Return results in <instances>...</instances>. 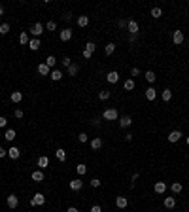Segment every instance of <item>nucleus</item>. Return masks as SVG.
<instances>
[{"instance_id":"4c0bfd02","label":"nucleus","mask_w":189,"mask_h":212,"mask_svg":"<svg viewBox=\"0 0 189 212\" xmlns=\"http://www.w3.org/2000/svg\"><path fill=\"white\" fill-rule=\"evenodd\" d=\"M9 32V23H2L0 25V34H8Z\"/></svg>"},{"instance_id":"7c9ffc66","label":"nucleus","mask_w":189,"mask_h":212,"mask_svg":"<svg viewBox=\"0 0 189 212\" xmlns=\"http://www.w3.org/2000/svg\"><path fill=\"white\" fill-rule=\"evenodd\" d=\"M149 13H151V17L159 19V17L163 15V10H161V8H151V12H149Z\"/></svg>"},{"instance_id":"f257e3e1","label":"nucleus","mask_w":189,"mask_h":212,"mask_svg":"<svg viewBox=\"0 0 189 212\" xmlns=\"http://www.w3.org/2000/svg\"><path fill=\"white\" fill-rule=\"evenodd\" d=\"M102 118H104L106 121H114V119L119 118V114H117L115 108H108V110H104V112H102Z\"/></svg>"},{"instance_id":"58836bf2","label":"nucleus","mask_w":189,"mask_h":212,"mask_svg":"<svg viewBox=\"0 0 189 212\" xmlns=\"http://www.w3.org/2000/svg\"><path fill=\"white\" fill-rule=\"evenodd\" d=\"M85 49H87L89 53H93V51L96 49V46H95V42H87V44H85Z\"/></svg>"},{"instance_id":"f704fd0d","label":"nucleus","mask_w":189,"mask_h":212,"mask_svg":"<svg viewBox=\"0 0 189 212\" xmlns=\"http://www.w3.org/2000/svg\"><path fill=\"white\" fill-rule=\"evenodd\" d=\"M170 98H172V91H170V89H164V91H163V100H164V102H168Z\"/></svg>"},{"instance_id":"c03bdc74","label":"nucleus","mask_w":189,"mask_h":212,"mask_svg":"<svg viewBox=\"0 0 189 212\" xmlns=\"http://www.w3.org/2000/svg\"><path fill=\"white\" fill-rule=\"evenodd\" d=\"M8 125V119L4 118V116H0V129H2V127H6Z\"/></svg>"},{"instance_id":"c9c22d12","label":"nucleus","mask_w":189,"mask_h":212,"mask_svg":"<svg viewBox=\"0 0 189 212\" xmlns=\"http://www.w3.org/2000/svg\"><path fill=\"white\" fill-rule=\"evenodd\" d=\"M125 89L127 91H132V89H134V80H132V78L130 80H125Z\"/></svg>"},{"instance_id":"5701e85b","label":"nucleus","mask_w":189,"mask_h":212,"mask_svg":"<svg viewBox=\"0 0 189 212\" xmlns=\"http://www.w3.org/2000/svg\"><path fill=\"white\" fill-rule=\"evenodd\" d=\"M30 178H32V182H42L43 180V172H42V169L40 171H34L30 174Z\"/></svg>"},{"instance_id":"5fc2aeb1","label":"nucleus","mask_w":189,"mask_h":212,"mask_svg":"<svg viewBox=\"0 0 189 212\" xmlns=\"http://www.w3.org/2000/svg\"><path fill=\"white\" fill-rule=\"evenodd\" d=\"M129 42H130V44H134V42H136V36H134V34H130V38H129Z\"/></svg>"},{"instance_id":"f03ea898","label":"nucleus","mask_w":189,"mask_h":212,"mask_svg":"<svg viewBox=\"0 0 189 212\" xmlns=\"http://www.w3.org/2000/svg\"><path fill=\"white\" fill-rule=\"evenodd\" d=\"M30 205H32V206H42V205H46V197H43V193H34V197L30 199Z\"/></svg>"},{"instance_id":"aec40b11","label":"nucleus","mask_w":189,"mask_h":212,"mask_svg":"<svg viewBox=\"0 0 189 212\" xmlns=\"http://www.w3.org/2000/svg\"><path fill=\"white\" fill-rule=\"evenodd\" d=\"M49 78H51L53 82H59L61 78H62V70H57V68H53V70L49 72Z\"/></svg>"},{"instance_id":"6ab92c4d","label":"nucleus","mask_w":189,"mask_h":212,"mask_svg":"<svg viewBox=\"0 0 189 212\" xmlns=\"http://www.w3.org/2000/svg\"><path fill=\"white\" fill-rule=\"evenodd\" d=\"M76 23H77V27H81V29H85L87 25H89V17L87 15H80L76 19Z\"/></svg>"},{"instance_id":"412c9836","label":"nucleus","mask_w":189,"mask_h":212,"mask_svg":"<svg viewBox=\"0 0 189 212\" xmlns=\"http://www.w3.org/2000/svg\"><path fill=\"white\" fill-rule=\"evenodd\" d=\"M8 155H9V157H12V159H19L21 152H19V148H17V146H12V148L8 150Z\"/></svg>"},{"instance_id":"cd10ccee","label":"nucleus","mask_w":189,"mask_h":212,"mask_svg":"<svg viewBox=\"0 0 189 212\" xmlns=\"http://www.w3.org/2000/svg\"><path fill=\"white\" fill-rule=\"evenodd\" d=\"M76 172L80 174V178H81V176L87 172V165H83V163H77V165H76Z\"/></svg>"},{"instance_id":"864d4df0","label":"nucleus","mask_w":189,"mask_h":212,"mask_svg":"<svg viewBox=\"0 0 189 212\" xmlns=\"http://www.w3.org/2000/svg\"><path fill=\"white\" fill-rule=\"evenodd\" d=\"M66 212H80V210H77L76 206H68V210H66Z\"/></svg>"},{"instance_id":"9d476101","label":"nucleus","mask_w":189,"mask_h":212,"mask_svg":"<svg viewBox=\"0 0 189 212\" xmlns=\"http://www.w3.org/2000/svg\"><path fill=\"white\" fill-rule=\"evenodd\" d=\"M115 205H117V208H127L129 199H127V197H123V195H119V197H115Z\"/></svg>"},{"instance_id":"6e6552de","label":"nucleus","mask_w":189,"mask_h":212,"mask_svg":"<svg viewBox=\"0 0 189 212\" xmlns=\"http://www.w3.org/2000/svg\"><path fill=\"white\" fill-rule=\"evenodd\" d=\"M59 38H61V42H68L72 38V29H62L59 32Z\"/></svg>"},{"instance_id":"7ed1b4c3","label":"nucleus","mask_w":189,"mask_h":212,"mask_svg":"<svg viewBox=\"0 0 189 212\" xmlns=\"http://www.w3.org/2000/svg\"><path fill=\"white\" fill-rule=\"evenodd\" d=\"M183 40H185V36H183V30H174V34H172V42L176 44V46H182V44H183Z\"/></svg>"},{"instance_id":"a211bd4d","label":"nucleus","mask_w":189,"mask_h":212,"mask_svg":"<svg viewBox=\"0 0 189 212\" xmlns=\"http://www.w3.org/2000/svg\"><path fill=\"white\" fill-rule=\"evenodd\" d=\"M49 70H51V68H49L46 63L38 64V74H40V76H49Z\"/></svg>"},{"instance_id":"a18cd8bd","label":"nucleus","mask_w":189,"mask_h":212,"mask_svg":"<svg viewBox=\"0 0 189 212\" xmlns=\"http://www.w3.org/2000/svg\"><path fill=\"white\" fill-rule=\"evenodd\" d=\"M77 138H80V142H87L89 140V137L85 135V133H80V137H77Z\"/></svg>"},{"instance_id":"b1692460","label":"nucleus","mask_w":189,"mask_h":212,"mask_svg":"<svg viewBox=\"0 0 189 212\" xmlns=\"http://www.w3.org/2000/svg\"><path fill=\"white\" fill-rule=\"evenodd\" d=\"M9 98H12V102L19 104L21 100H23V93H21V91H13V93H12V97H9Z\"/></svg>"},{"instance_id":"f3484780","label":"nucleus","mask_w":189,"mask_h":212,"mask_svg":"<svg viewBox=\"0 0 189 212\" xmlns=\"http://www.w3.org/2000/svg\"><path fill=\"white\" fill-rule=\"evenodd\" d=\"M89 144H91V148H93V150H100V148H102V138H100V137H95Z\"/></svg>"},{"instance_id":"0eeeda50","label":"nucleus","mask_w":189,"mask_h":212,"mask_svg":"<svg viewBox=\"0 0 189 212\" xmlns=\"http://www.w3.org/2000/svg\"><path fill=\"white\" fill-rule=\"evenodd\" d=\"M106 80H108V83H117L119 82V72L117 70H110L106 74Z\"/></svg>"},{"instance_id":"473e14b6","label":"nucleus","mask_w":189,"mask_h":212,"mask_svg":"<svg viewBox=\"0 0 189 212\" xmlns=\"http://www.w3.org/2000/svg\"><path fill=\"white\" fill-rule=\"evenodd\" d=\"M19 42L21 44H23V46H28V34H27V32H21V36H19Z\"/></svg>"},{"instance_id":"dca6fc26","label":"nucleus","mask_w":189,"mask_h":212,"mask_svg":"<svg viewBox=\"0 0 189 212\" xmlns=\"http://www.w3.org/2000/svg\"><path fill=\"white\" fill-rule=\"evenodd\" d=\"M38 167H40V169H47V167H49V159L46 157V155H40V157H38V163H36Z\"/></svg>"},{"instance_id":"20e7f679","label":"nucleus","mask_w":189,"mask_h":212,"mask_svg":"<svg viewBox=\"0 0 189 212\" xmlns=\"http://www.w3.org/2000/svg\"><path fill=\"white\" fill-rule=\"evenodd\" d=\"M68 186H70L72 191H80V189L83 187V180H81V178H74V180L68 182Z\"/></svg>"},{"instance_id":"79ce46f5","label":"nucleus","mask_w":189,"mask_h":212,"mask_svg":"<svg viewBox=\"0 0 189 212\" xmlns=\"http://www.w3.org/2000/svg\"><path fill=\"white\" fill-rule=\"evenodd\" d=\"M13 116H15L17 119H23V116H25V112H23V110H19V108H17V110H15V112H13Z\"/></svg>"},{"instance_id":"2eb2a0df","label":"nucleus","mask_w":189,"mask_h":212,"mask_svg":"<svg viewBox=\"0 0 189 212\" xmlns=\"http://www.w3.org/2000/svg\"><path fill=\"white\" fill-rule=\"evenodd\" d=\"M146 98L151 100V102L157 98V91H155V87H148V89H146Z\"/></svg>"},{"instance_id":"ddd939ff","label":"nucleus","mask_w":189,"mask_h":212,"mask_svg":"<svg viewBox=\"0 0 189 212\" xmlns=\"http://www.w3.org/2000/svg\"><path fill=\"white\" fill-rule=\"evenodd\" d=\"M28 48H30L32 51H38V49L42 48V42H40V38H32V40L28 42Z\"/></svg>"},{"instance_id":"4468645a","label":"nucleus","mask_w":189,"mask_h":212,"mask_svg":"<svg viewBox=\"0 0 189 212\" xmlns=\"http://www.w3.org/2000/svg\"><path fill=\"white\" fill-rule=\"evenodd\" d=\"M153 189H155V193H159V195H163V193L166 191V184H164V182H155V186H153Z\"/></svg>"},{"instance_id":"423d86ee","label":"nucleus","mask_w":189,"mask_h":212,"mask_svg":"<svg viewBox=\"0 0 189 212\" xmlns=\"http://www.w3.org/2000/svg\"><path fill=\"white\" fill-rule=\"evenodd\" d=\"M43 32V25L42 23H34L32 25V29H30V34L34 36V38H40V34Z\"/></svg>"},{"instance_id":"393cba45","label":"nucleus","mask_w":189,"mask_h":212,"mask_svg":"<svg viewBox=\"0 0 189 212\" xmlns=\"http://www.w3.org/2000/svg\"><path fill=\"white\" fill-rule=\"evenodd\" d=\"M66 72H68V76H76L77 72H80V64H76V63H72V64L68 66V70H66Z\"/></svg>"},{"instance_id":"39448f33","label":"nucleus","mask_w":189,"mask_h":212,"mask_svg":"<svg viewBox=\"0 0 189 212\" xmlns=\"http://www.w3.org/2000/svg\"><path fill=\"white\" fill-rule=\"evenodd\" d=\"M127 30L130 32V34H138V30H140V27H138V23H136V21L134 19H130V21H127Z\"/></svg>"},{"instance_id":"bb28decb","label":"nucleus","mask_w":189,"mask_h":212,"mask_svg":"<svg viewBox=\"0 0 189 212\" xmlns=\"http://www.w3.org/2000/svg\"><path fill=\"white\" fill-rule=\"evenodd\" d=\"M114 51H115V44H114V42H108L106 46H104V53H106V55H112Z\"/></svg>"},{"instance_id":"6e6d98bb","label":"nucleus","mask_w":189,"mask_h":212,"mask_svg":"<svg viewBox=\"0 0 189 212\" xmlns=\"http://www.w3.org/2000/svg\"><path fill=\"white\" fill-rule=\"evenodd\" d=\"M0 15H4V8L2 6H0Z\"/></svg>"},{"instance_id":"8fccbe9b","label":"nucleus","mask_w":189,"mask_h":212,"mask_svg":"<svg viewBox=\"0 0 189 212\" xmlns=\"http://www.w3.org/2000/svg\"><path fill=\"white\" fill-rule=\"evenodd\" d=\"M130 76H140V70H138V68H132V70H130Z\"/></svg>"},{"instance_id":"c85d7f7f","label":"nucleus","mask_w":189,"mask_h":212,"mask_svg":"<svg viewBox=\"0 0 189 212\" xmlns=\"http://www.w3.org/2000/svg\"><path fill=\"white\" fill-rule=\"evenodd\" d=\"M182 189H183V186H182L180 182H172V184H170V191H172V193H180Z\"/></svg>"},{"instance_id":"4d7b16f0","label":"nucleus","mask_w":189,"mask_h":212,"mask_svg":"<svg viewBox=\"0 0 189 212\" xmlns=\"http://www.w3.org/2000/svg\"><path fill=\"white\" fill-rule=\"evenodd\" d=\"M187 146H189V137H187Z\"/></svg>"},{"instance_id":"a878e982","label":"nucleus","mask_w":189,"mask_h":212,"mask_svg":"<svg viewBox=\"0 0 189 212\" xmlns=\"http://www.w3.org/2000/svg\"><path fill=\"white\" fill-rule=\"evenodd\" d=\"M55 157H57L61 163H64V161H66V152H64L62 148H59L57 152H55Z\"/></svg>"},{"instance_id":"c756f323","label":"nucleus","mask_w":189,"mask_h":212,"mask_svg":"<svg viewBox=\"0 0 189 212\" xmlns=\"http://www.w3.org/2000/svg\"><path fill=\"white\" fill-rule=\"evenodd\" d=\"M164 206L172 210V208L176 206V199H174V197H164Z\"/></svg>"},{"instance_id":"49530a36","label":"nucleus","mask_w":189,"mask_h":212,"mask_svg":"<svg viewBox=\"0 0 189 212\" xmlns=\"http://www.w3.org/2000/svg\"><path fill=\"white\" fill-rule=\"evenodd\" d=\"M91 212H102V206H100V205H93V206H91Z\"/></svg>"},{"instance_id":"f8f14e48","label":"nucleus","mask_w":189,"mask_h":212,"mask_svg":"<svg viewBox=\"0 0 189 212\" xmlns=\"http://www.w3.org/2000/svg\"><path fill=\"white\" fill-rule=\"evenodd\" d=\"M183 135H182V131H170V135H168V142H178V140H180Z\"/></svg>"},{"instance_id":"37998d69","label":"nucleus","mask_w":189,"mask_h":212,"mask_svg":"<svg viewBox=\"0 0 189 212\" xmlns=\"http://www.w3.org/2000/svg\"><path fill=\"white\" fill-rule=\"evenodd\" d=\"M62 64L66 66V68H68V66L72 64V59H70V57H64V59H62Z\"/></svg>"},{"instance_id":"3c124183","label":"nucleus","mask_w":189,"mask_h":212,"mask_svg":"<svg viewBox=\"0 0 189 212\" xmlns=\"http://www.w3.org/2000/svg\"><path fill=\"white\" fill-rule=\"evenodd\" d=\"M117 25H119V27H125L127 23H125V19H119V21H117Z\"/></svg>"},{"instance_id":"a19ab883","label":"nucleus","mask_w":189,"mask_h":212,"mask_svg":"<svg viewBox=\"0 0 189 212\" xmlns=\"http://www.w3.org/2000/svg\"><path fill=\"white\" fill-rule=\"evenodd\" d=\"M89 186H91V187H98V186H100V180H98V178H91Z\"/></svg>"},{"instance_id":"72a5a7b5","label":"nucleus","mask_w":189,"mask_h":212,"mask_svg":"<svg viewBox=\"0 0 189 212\" xmlns=\"http://www.w3.org/2000/svg\"><path fill=\"white\" fill-rule=\"evenodd\" d=\"M55 63H57V59H55L53 55H47V59H46V64L49 66V68H53V66H55Z\"/></svg>"},{"instance_id":"4be33fe9","label":"nucleus","mask_w":189,"mask_h":212,"mask_svg":"<svg viewBox=\"0 0 189 212\" xmlns=\"http://www.w3.org/2000/svg\"><path fill=\"white\" fill-rule=\"evenodd\" d=\"M15 137H17L15 129H8V131H6V135H4V138H6L8 142H13V140H15Z\"/></svg>"},{"instance_id":"9b49d317","label":"nucleus","mask_w":189,"mask_h":212,"mask_svg":"<svg viewBox=\"0 0 189 212\" xmlns=\"http://www.w3.org/2000/svg\"><path fill=\"white\" fill-rule=\"evenodd\" d=\"M132 125V118L130 116H123V118H119V127H130Z\"/></svg>"},{"instance_id":"603ef678","label":"nucleus","mask_w":189,"mask_h":212,"mask_svg":"<svg viewBox=\"0 0 189 212\" xmlns=\"http://www.w3.org/2000/svg\"><path fill=\"white\" fill-rule=\"evenodd\" d=\"M132 137H134V135H130V133H129V135H125V140H127V142H130V140H132Z\"/></svg>"},{"instance_id":"1a4fd4ad","label":"nucleus","mask_w":189,"mask_h":212,"mask_svg":"<svg viewBox=\"0 0 189 212\" xmlns=\"http://www.w3.org/2000/svg\"><path fill=\"white\" fill-rule=\"evenodd\" d=\"M6 203H8V208H15L17 205H19V197L17 195H8V199H6Z\"/></svg>"},{"instance_id":"ea45409f","label":"nucleus","mask_w":189,"mask_h":212,"mask_svg":"<svg viewBox=\"0 0 189 212\" xmlns=\"http://www.w3.org/2000/svg\"><path fill=\"white\" fill-rule=\"evenodd\" d=\"M46 29L51 32V30H55V29H57V23H55V21H47V25H46Z\"/></svg>"},{"instance_id":"e433bc0d","label":"nucleus","mask_w":189,"mask_h":212,"mask_svg":"<svg viewBox=\"0 0 189 212\" xmlns=\"http://www.w3.org/2000/svg\"><path fill=\"white\" fill-rule=\"evenodd\" d=\"M110 95H112V93L104 89V91H100V93H98V98H100V100H108V98H110Z\"/></svg>"},{"instance_id":"2f4dec72","label":"nucleus","mask_w":189,"mask_h":212,"mask_svg":"<svg viewBox=\"0 0 189 212\" xmlns=\"http://www.w3.org/2000/svg\"><path fill=\"white\" fill-rule=\"evenodd\" d=\"M144 76H146V80H148L149 83H153V82H155V78H157V76H155V72H153V70H148V72L144 74Z\"/></svg>"},{"instance_id":"de8ad7c7","label":"nucleus","mask_w":189,"mask_h":212,"mask_svg":"<svg viewBox=\"0 0 189 212\" xmlns=\"http://www.w3.org/2000/svg\"><path fill=\"white\" fill-rule=\"evenodd\" d=\"M81 55H83V59H91V57H93V53H89L87 49H83V51H81Z\"/></svg>"},{"instance_id":"09e8293b","label":"nucleus","mask_w":189,"mask_h":212,"mask_svg":"<svg viewBox=\"0 0 189 212\" xmlns=\"http://www.w3.org/2000/svg\"><path fill=\"white\" fill-rule=\"evenodd\" d=\"M6 155H8V150H4L2 146H0V159H2V157H6Z\"/></svg>"}]
</instances>
